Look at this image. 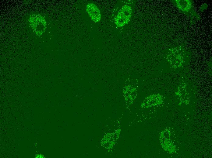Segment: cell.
Here are the masks:
<instances>
[{
	"mask_svg": "<svg viewBox=\"0 0 212 158\" xmlns=\"http://www.w3.org/2000/svg\"><path fill=\"white\" fill-rule=\"evenodd\" d=\"M132 15V9L128 5L123 6L119 11L114 19L116 25L120 27L124 26L129 21Z\"/></svg>",
	"mask_w": 212,
	"mask_h": 158,
	"instance_id": "obj_1",
	"label": "cell"
},
{
	"mask_svg": "<svg viewBox=\"0 0 212 158\" xmlns=\"http://www.w3.org/2000/svg\"><path fill=\"white\" fill-rule=\"evenodd\" d=\"M86 10L91 20L95 22H99L101 18L100 11L93 3H89L87 5Z\"/></svg>",
	"mask_w": 212,
	"mask_h": 158,
	"instance_id": "obj_2",
	"label": "cell"
},
{
	"mask_svg": "<svg viewBox=\"0 0 212 158\" xmlns=\"http://www.w3.org/2000/svg\"><path fill=\"white\" fill-rule=\"evenodd\" d=\"M169 54L170 63L175 65H178L182 63L183 57L181 50L177 49H174L172 50V52L171 51Z\"/></svg>",
	"mask_w": 212,
	"mask_h": 158,
	"instance_id": "obj_3",
	"label": "cell"
},
{
	"mask_svg": "<svg viewBox=\"0 0 212 158\" xmlns=\"http://www.w3.org/2000/svg\"><path fill=\"white\" fill-rule=\"evenodd\" d=\"M36 158H43V156L42 154H37L36 156Z\"/></svg>",
	"mask_w": 212,
	"mask_h": 158,
	"instance_id": "obj_4",
	"label": "cell"
}]
</instances>
